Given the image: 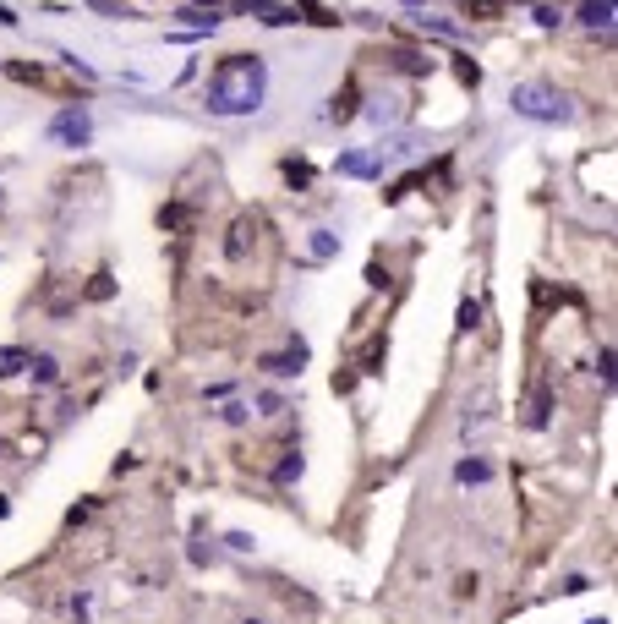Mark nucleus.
Segmentation results:
<instances>
[{
    "mask_svg": "<svg viewBox=\"0 0 618 624\" xmlns=\"http://www.w3.org/2000/svg\"><path fill=\"white\" fill-rule=\"evenodd\" d=\"M334 170L351 176V181H372V176H383V159H378V148H345V154L334 159Z\"/></svg>",
    "mask_w": 618,
    "mask_h": 624,
    "instance_id": "nucleus-4",
    "label": "nucleus"
},
{
    "mask_svg": "<svg viewBox=\"0 0 618 624\" xmlns=\"http://www.w3.org/2000/svg\"><path fill=\"white\" fill-rule=\"evenodd\" d=\"M334 252H340L334 230H312V258H334Z\"/></svg>",
    "mask_w": 618,
    "mask_h": 624,
    "instance_id": "nucleus-14",
    "label": "nucleus"
},
{
    "mask_svg": "<svg viewBox=\"0 0 618 624\" xmlns=\"http://www.w3.org/2000/svg\"><path fill=\"white\" fill-rule=\"evenodd\" d=\"M301 367H307V345H290V351H274V356H263V373H274V378H296Z\"/></svg>",
    "mask_w": 618,
    "mask_h": 624,
    "instance_id": "nucleus-5",
    "label": "nucleus"
},
{
    "mask_svg": "<svg viewBox=\"0 0 618 624\" xmlns=\"http://www.w3.org/2000/svg\"><path fill=\"white\" fill-rule=\"evenodd\" d=\"M50 137H55V143H66V148H88L93 143V115L83 110V104H66V110H55Z\"/></svg>",
    "mask_w": 618,
    "mask_h": 624,
    "instance_id": "nucleus-3",
    "label": "nucleus"
},
{
    "mask_svg": "<svg viewBox=\"0 0 618 624\" xmlns=\"http://www.w3.org/2000/svg\"><path fill=\"white\" fill-rule=\"evenodd\" d=\"M301 477V455H290V460H279V471H274V482H296Z\"/></svg>",
    "mask_w": 618,
    "mask_h": 624,
    "instance_id": "nucleus-16",
    "label": "nucleus"
},
{
    "mask_svg": "<svg viewBox=\"0 0 618 624\" xmlns=\"http://www.w3.org/2000/svg\"><path fill=\"white\" fill-rule=\"evenodd\" d=\"M88 6H93V11H104V17H132V11H126L121 0H88Z\"/></svg>",
    "mask_w": 618,
    "mask_h": 624,
    "instance_id": "nucleus-17",
    "label": "nucleus"
},
{
    "mask_svg": "<svg viewBox=\"0 0 618 624\" xmlns=\"http://www.w3.org/2000/svg\"><path fill=\"white\" fill-rule=\"evenodd\" d=\"M0 515H6V499H0Z\"/></svg>",
    "mask_w": 618,
    "mask_h": 624,
    "instance_id": "nucleus-24",
    "label": "nucleus"
},
{
    "mask_svg": "<svg viewBox=\"0 0 618 624\" xmlns=\"http://www.w3.org/2000/svg\"><path fill=\"white\" fill-rule=\"evenodd\" d=\"M0 28H17V17H11V11H6V6H0Z\"/></svg>",
    "mask_w": 618,
    "mask_h": 624,
    "instance_id": "nucleus-23",
    "label": "nucleus"
},
{
    "mask_svg": "<svg viewBox=\"0 0 618 624\" xmlns=\"http://www.w3.org/2000/svg\"><path fill=\"white\" fill-rule=\"evenodd\" d=\"M536 22H542V28H558V22H564V17H558L553 6H536Z\"/></svg>",
    "mask_w": 618,
    "mask_h": 624,
    "instance_id": "nucleus-21",
    "label": "nucleus"
},
{
    "mask_svg": "<svg viewBox=\"0 0 618 624\" xmlns=\"http://www.w3.org/2000/svg\"><path fill=\"white\" fill-rule=\"evenodd\" d=\"M110 291H115V285H110V274H93V285H88V296H93V302H104Z\"/></svg>",
    "mask_w": 618,
    "mask_h": 624,
    "instance_id": "nucleus-18",
    "label": "nucleus"
},
{
    "mask_svg": "<svg viewBox=\"0 0 618 624\" xmlns=\"http://www.w3.org/2000/svg\"><path fill=\"white\" fill-rule=\"evenodd\" d=\"M454 477L471 488V482H487V477H493V466H487V460H460V466H454Z\"/></svg>",
    "mask_w": 618,
    "mask_h": 624,
    "instance_id": "nucleus-12",
    "label": "nucleus"
},
{
    "mask_svg": "<svg viewBox=\"0 0 618 624\" xmlns=\"http://www.w3.org/2000/svg\"><path fill=\"white\" fill-rule=\"evenodd\" d=\"M225 542H230V548H236V553H252V537H247V531H230Z\"/></svg>",
    "mask_w": 618,
    "mask_h": 624,
    "instance_id": "nucleus-22",
    "label": "nucleus"
},
{
    "mask_svg": "<svg viewBox=\"0 0 618 624\" xmlns=\"http://www.w3.org/2000/svg\"><path fill=\"white\" fill-rule=\"evenodd\" d=\"M597 373H602V384H613V345H602V356H597Z\"/></svg>",
    "mask_w": 618,
    "mask_h": 624,
    "instance_id": "nucleus-19",
    "label": "nucleus"
},
{
    "mask_svg": "<svg viewBox=\"0 0 618 624\" xmlns=\"http://www.w3.org/2000/svg\"><path fill=\"white\" fill-rule=\"evenodd\" d=\"M247 17L268 22V28H290V22H296V6H279V0H247Z\"/></svg>",
    "mask_w": 618,
    "mask_h": 624,
    "instance_id": "nucleus-7",
    "label": "nucleus"
},
{
    "mask_svg": "<svg viewBox=\"0 0 618 624\" xmlns=\"http://www.w3.org/2000/svg\"><path fill=\"white\" fill-rule=\"evenodd\" d=\"M351 115H356V88L345 83L340 94H334V104H329V121H351Z\"/></svg>",
    "mask_w": 618,
    "mask_h": 624,
    "instance_id": "nucleus-11",
    "label": "nucleus"
},
{
    "mask_svg": "<svg viewBox=\"0 0 618 624\" xmlns=\"http://www.w3.org/2000/svg\"><path fill=\"white\" fill-rule=\"evenodd\" d=\"M361 115H367L372 126H394V121L405 115V99H400V94H372V99H367V110H361Z\"/></svg>",
    "mask_w": 618,
    "mask_h": 624,
    "instance_id": "nucleus-6",
    "label": "nucleus"
},
{
    "mask_svg": "<svg viewBox=\"0 0 618 624\" xmlns=\"http://www.w3.org/2000/svg\"><path fill=\"white\" fill-rule=\"evenodd\" d=\"M613 0H586V6H580L575 11V22H580V28H591V33H608L613 28Z\"/></svg>",
    "mask_w": 618,
    "mask_h": 624,
    "instance_id": "nucleus-8",
    "label": "nucleus"
},
{
    "mask_svg": "<svg viewBox=\"0 0 618 624\" xmlns=\"http://www.w3.org/2000/svg\"><path fill=\"white\" fill-rule=\"evenodd\" d=\"M33 384H55V378H61V362H55V356H33Z\"/></svg>",
    "mask_w": 618,
    "mask_h": 624,
    "instance_id": "nucleus-13",
    "label": "nucleus"
},
{
    "mask_svg": "<svg viewBox=\"0 0 618 624\" xmlns=\"http://www.w3.org/2000/svg\"><path fill=\"white\" fill-rule=\"evenodd\" d=\"M285 181H296V187H307V181H312V170H307V165H296V159H290V165H285Z\"/></svg>",
    "mask_w": 618,
    "mask_h": 624,
    "instance_id": "nucleus-20",
    "label": "nucleus"
},
{
    "mask_svg": "<svg viewBox=\"0 0 618 624\" xmlns=\"http://www.w3.org/2000/svg\"><path fill=\"white\" fill-rule=\"evenodd\" d=\"M476 323H482V307H476V302H460V323H454V329H460V334H471Z\"/></svg>",
    "mask_w": 618,
    "mask_h": 624,
    "instance_id": "nucleus-15",
    "label": "nucleus"
},
{
    "mask_svg": "<svg viewBox=\"0 0 618 624\" xmlns=\"http://www.w3.org/2000/svg\"><path fill=\"white\" fill-rule=\"evenodd\" d=\"M268 99V66L263 55H225L203 88V104L214 115H252Z\"/></svg>",
    "mask_w": 618,
    "mask_h": 624,
    "instance_id": "nucleus-1",
    "label": "nucleus"
},
{
    "mask_svg": "<svg viewBox=\"0 0 618 624\" xmlns=\"http://www.w3.org/2000/svg\"><path fill=\"white\" fill-rule=\"evenodd\" d=\"M509 110L526 115V121L558 126V121L575 115V104H569V94H558V88H547V83H515V88H509Z\"/></svg>",
    "mask_w": 618,
    "mask_h": 624,
    "instance_id": "nucleus-2",
    "label": "nucleus"
},
{
    "mask_svg": "<svg viewBox=\"0 0 618 624\" xmlns=\"http://www.w3.org/2000/svg\"><path fill=\"white\" fill-rule=\"evenodd\" d=\"M33 362V351H22V345H6L0 351V378H11V373H22V367Z\"/></svg>",
    "mask_w": 618,
    "mask_h": 624,
    "instance_id": "nucleus-10",
    "label": "nucleus"
},
{
    "mask_svg": "<svg viewBox=\"0 0 618 624\" xmlns=\"http://www.w3.org/2000/svg\"><path fill=\"white\" fill-rule=\"evenodd\" d=\"M181 22L192 33H214L219 28V11H203V6H181Z\"/></svg>",
    "mask_w": 618,
    "mask_h": 624,
    "instance_id": "nucleus-9",
    "label": "nucleus"
},
{
    "mask_svg": "<svg viewBox=\"0 0 618 624\" xmlns=\"http://www.w3.org/2000/svg\"><path fill=\"white\" fill-rule=\"evenodd\" d=\"M0 455H6V444H0Z\"/></svg>",
    "mask_w": 618,
    "mask_h": 624,
    "instance_id": "nucleus-25",
    "label": "nucleus"
},
{
    "mask_svg": "<svg viewBox=\"0 0 618 624\" xmlns=\"http://www.w3.org/2000/svg\"><path fill=\"white\" fill-rule=\"evenodd\" d=\"M247 624H258V619H247Z\"/></svg>",
    "mask_w": 618,
    "mask_h": 624,
    "instance_id": "nucleus-26",
    "label": "nucleus"
}]
</instances>
